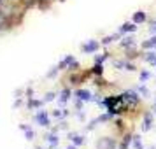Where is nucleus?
Wrapping results in <instances>:
<instances>
[{
    "instance_id": "12",
    "label": "nucleus",
    "mask_w": 156,
    "mask_h": 149,
    "mask_svg": "<svg viewBox=\"0 0 156 149\" xmlns=\"http://www.w3.org/2000/svg\"><path fill=\"white\" fill-rule=\"evenodd\" d=\"M76 97H77V100H81V102H90V100H93L91 93L88 91V90H77L76 91Z\"/></svg>"
},
{
    "instance_id": "30",
    "label": "nucleus",
    "mask_w": 156,
    "mask_h": 149,
    "mask_svg": "<svg viewBox=\"0 0 156 149\" xmlns=\"http://www.w3.org/2000/svg\"><path fill=\"white\" fill-rule=\"evenodd\" d=\"M2 23H4V20H2V16H0V25H2Z\"/></svg>"
},
{
    "instance_id": "25",
    "label": "nucleus",
    "mask_w": 156,
    "mask_h": 149,
    "mask_svg": "<svg viewBox=\"0 0 156 149\" xmlns=\"http://www.w3.org/2000/svg\"><path fill=\"white\" fill-rule=\"evenodd\" d=\"M125 65H126V60L123 58V60H114V67L118 69V70H125Z\"/></svg>"
},
{
    "instance_id": "1",
    "label": "nucleus",
    "mask_w": 156,
    "mask_h": 149,
    "mask_svg": "<svg viewBox=\"0 0 156 149\" xmlns=\"http://www.w3.org/2000/svg\"><path fill=\"white\" fill-rule=\"evenodd\" d=\"M121 95H123L125 102H126L128 105H130V109H137V107L140 105L142 97L139 95V91H137V90H125V91L121 93Z\"/></svg>"
},
{
    "instance_id": "31",
    "label": "nucleus",
    "mask_w": 156,
    "mask_h": 149,
    "mask_svg": "<svg viewBox=\"0 0 156 149\" xmlns=\"http://www.w3.org/2000/svg\"><path fill=\"white\" fill-rule=\"evenodd\" d=\"M149 149H156V146H151V147H149Z\"/></svg>"
},
{
    "instance_id": "24",
    "label": "nucleus",
    "mask_w": 156,
    "mask_h": 149,
    "mask_svg": "<svg viewBox=\"0 0 156 149\" xmlns=\"http://www.w3.org/2000/svg\"><path fill=\"white\" fill-rule=\"evenodd\" d=\"M109 58H111V53H104V55H100V56H95V63H104Z\"/></svg>"
},
{
    "instance_id": "35",
    "label": "nucleus",
    "mask_w": 156,
    "mask_h": 149,
    "mask_svg": "<svg viewBox=\"0 0 156 149\" xmlns=\"http://www.w3.org/2000/svg\"><path fill=\"white\" fill-rule=\"evenodd\" d=\"M53 149H56V147H53Z\"/></svg>"
},
{
    "instance_id": "29",
    "label": "nucleus",
    "mask_w": 156,
    "mask_h": 149,
    "mask_svg": "<svg viewBox=\"0 0 156 149\" xmlns=\"http://www.w3.org/2000/svg\"><path fill=\"white\" fill-rule=\"evenodd\" d=\"M67 149H77V147H76V146H74V144H72V146H69V147H67Z\"/></svg>"
},
{
    "instance_id": "17",
    "label": "nucleus",
    "mask_w": 156,
    "mask_h": 149,
    "mask_svg": "<svg viewBox=\"0 0 156 149\" xmlns=\"http://www.w3.org/2000/svg\"><path fill=\"white\" fill-rule=\"evenodd\" d=\"M149 79H151V72L146 70V69H142L139 72V83H147Z\"/></svg>"
},
{
    "instance_id": "22",
    "label": "nucleus",
    "mask_w": 156,
    "mask_h": 149,
    "mask_svg": "<svg viewBox=\"0 0 156 149\" xmlns=\"http://www.w3.org/2000/svg\"><path fill=\"white\" fill-rule=\"evenodd\" d=\"M46 139H48V142L51 144V147H56V146H58V137L55 133H49Z\"/></svg>"
},
{
    "instance_id": "4",
    "label": "nucleus",
    "mask_w": 156,
    "mask_h": 149,
    "mask_svg": "<svg viewBox=\"0 0 156 149\" xmlns=\"http://www.w3.org/2000/svg\"><path fill=\"white\" fill-rule=\"evenodd\" d=\"M119 48H123V49H132V48H137V41H135V37L130 35V34L123 35L119 39Z\"/></svg>"
},
{
    "instance_id": "2",
    "label": "nucleus",
    "mask_w": 156,
    "mask_h": 149,
    "mask_svg": "<svg viewBox=\"0 0 156 149\" xmlns=\"http://www.w3.org/2000/svg\"><path fill=\"white\" fill-rule=\"evenodd\" d=\"M154 125V112L151 111H146L144 116H142V121H140V130L142 132H149Z\"/></svg>"
},
{
    "instance_id": "19",
    "label": "nucleus",
    "mask_w": 156,
    "mask_h": 149,
    "mask_svg": "<svg viewBox=\"0 0 156 149\" xmlns=\"http://www.w3.org/2000/svg\"><path fill=\"white\" fill-rule=\"evenodd\" d=\"M72 62H74V56H70V55H69V56H65L63 60L60 62V65H58V69H65V67L69 69V67H70V63H72Z\"/></svg>"
},
{
    "instance_id": "28",
    "label": "nucleus",
    "mask_w": 156,
    "mask_h": 149,
    "mask_svg": "<svg viewBox=\"0 0 156 149\" xmlns=\"http://www.w3.org/2000/svg\"><path fill=\"white\" fill-rule=\"evenodd\" d=\"M55 97H56L55 93H48V95H46V98H44V102H51V100H55Z\"/></svg>"
},
{
    "instance_id": "8",
    "label": "nucleus",
    "mask_w": 156,
    "mask_h": 149,
    "mask_svg": "<svg viewBox=\"0 0 156 149\" xmlns=\"http://www.w3.org/2000/svg\"><path fill=\"white\" fill-rule=\"evenodd\" d=\"M35 121L41 125V126H49V116L46 111H39L35 116Z\"/></svg>"
},
{
    "instance_id": "27",
    "label": "nucleus",
    "mask_w": 156,
    "mask_h": 149,
    "mask_svg": "<svg viewBox=\"0 0 156 149\" xmlns=\"http://www.w3.org/2000/svg\"><path fill=\"white\" fill-rule=\"evenodd\" d=\"M149 34L151 35H156V20L149 21Z\"/></svg>"
},
{
    "instance_id": "26",
    "label": "nucleus",
    "mask_w": 156,
    "mask_h": 149,
    "mask_svg": "<svg viewBox=\"0 0 156 149\" xmlns=\"http://www.w3.org/2000/svg\"><path fill=\"white\" fill-rule=\"evenodd\" d=\"M69 98H70V90H63V91H62V97H60V102L65 104Z\"/></svg>"
},
{
    "instance_id": "11",
    "label": "nucleus",
    "mask_w": 156,
    "mask_h": 149,
    "mask_svg": "<svg viewBox=\"0 0 156 149\" xmlns=\"http://www.w3.org/2000/svg\"><path fill=\"white\" fill-rule=\"evenodd\" d=\"M132 21L137 23V25L146 23V21H147V14H146V11H137V12H133V16H132Z\"/></svg>"
},
{
    "instance_id": "10",
    "label": "nucleus",
    "mask_w": 156,
    "mask_h": 149,
    "mask_svg": "<svg viewBox=\"0 0 156 149\" xmlns=\"http://www.w3.org/2000/svg\"><path fill=\"white\" fill-rule=\"evenodd\" d=\"M140 49L149 51V49H156V35H151L147 41L140 42Z\"/></svg>"
},
{
    "instance_id": "32",
    "label": "nucleus",
    "mask_w": 156,
    "mask_h": 149,
    "mask_svg": "<svg viewBox=\"0 0 156 149\" xmlns=\"http://www.w3.org/2000/svg\"><path fill=\"white\" fill-rule=\"evenodd\" d=\"M153 107H156V97H154V105H153Z\"/></svg>"
},
{
    "instance_id": "36",
    "label": "nucleus",
    "mask_w": 156,
    "mask_h": 149,
    "mask_svg": "<svg viewBox=\"0 0 156 149\" xmlns=\"http://www.w3.org/2000/svg\"><path fill=\"white\" fill-rule=\"evenodd\" d=\"M114 149H116V147H114Z\"/></svg>"
},
{
    "instance_id": "6",
    "label": "nucleus",
    "mask_w": 156,
    "mask_h": 149,
    "mask_svg": "<svg viewBox=\"0 0 156 149\" xmlns=\"http://www.w3.org/2000/svg\"><path fill=\"white\" fill-rule=\"evenodd\" d=\"M137 28H139V25H137V23L125 21L119 28H118V32H119V34H123V35H126V34H135V32H137Z\"/></svg>"
},
{
    "instance_id": "34",
    "label": "nucleus",
    "mask_w": 156,
    "mask_h": 149,
    "mask_svg": "<svg viewBox=\"0 0 156 149\" xmlns=\"http://www.w3.org/2000/svg\"><path fill=\"white\" fill-rule=\"evenodd\" d=\"M0 4H2V0H0Z\"/></svg>"
},
{
    "instance_id": "18",
    "label": "nucleus",
    "mask_w": 156,
    "mask_h": 149,
    "mask_svg": "<svg viewBox=\"0 0 156 149\" xmlns=\"http://www.w3.org/2000/svg\"><path fill=\"white\" fill-rule=\"evenodd\" d=\"M70 139H72V142H74V146H83L86 142L84 137H83V135H77V133H72Z\"/></svg>"
},
{
    "instance_id": "15",
    "label": "nucleus",
    "mask_w": 156,
    "mask_h": 149,
    "mask_svg": "<svg viewBox=\"0 0 156 149\" xmlns=\"http://www.w3.org/2000/svg\"><path fill=\"white\" fill-rule=\"evenodd\" d=\"M135 90L139 91V95H140L142 98H149V97H151V91L147 90V86H146V83H139V86H137Z\"/></svg>"
},
{
    "instance_id": "9",
    "label": "nucleus",
    "mask_w": 156,
    "mask_h": 149,
    "mask_svg": "<svg viewBox=\"0 0 156 149\" xmlns=\"http://www.w3.org/2000/svg\"><path fill=\"white\" fill-rule=\"evenodd\" d=\"M142 53L137 48H132V49H125V60H130V62H133L137 58H140Z\"/></svg>"
},
{
    "instance_id": "5",
    "label": "nucleus",
    "mask_w": 156,
    "mask_h": 149,
    "mask_svg": "<svg viewBox=\"0 0 156 149\" xmlns=\"http://www.w3.org/2000/svg\"><path fill=\"white\" fill-rule=\"evenodd\" d=\"M116 139H112V137H102V139H98V142H97V149H114L116 147Z\"/></svg>"
},
{
    "instance_id": "13",
    "label": "nucleus",
    "mask_w": 156,
    "mask_h": 149,
    "mask_svg": "<svg viewBox=\"0 0 156 149\" xmlns=\"http://www.w3.org/2000/svg\"><path fill=\"white\" fill-rule=\"evenodd\" d=\"M121 37H123V34H112V35H107V37H104L102 39V46H109V44H112V42H116V41H119Z\"/></svg>"
},
{
    "instance_id": "20",
    "label": "nucleus",
    "mask_w": 156,
    "mask_h": 149,
    "mask_svg": "<svg viewBox=\"0 0 156 149\" xmlns=\"http://www.w3.org/2000/svg\"><path fill=\"white\" fill-rule=\"evenodd\" d=\"M91 74H95V76H104V63H95L93 65Z\"/></svg>"
},
{
    "instance_id": "3",
    "label": "nucleus",
    "mask_w": 156,
    "mask_h": 149,
    "mask_svg": "<svg viewBox=\"0 0 156 149\" xmlns=\"http://www.w3.org/2000/svg\"><path fill=\"white\" fill-rule=\"evenodd\" d=\"M100 46H102V42H98V41H88V42L81 46V51L84 55H93V53H97L100 49Z\"/></svg>"
},
{
    "instance_id": "33",
    "label": "nucleus",
    "mask_w": 156,
    "mask_h": 149,
    "mask_svg": "<svg viewBox=\"0 0 156 149\" xmlns=\"http://www.w3.org/2000/svg\"><path fill=\"white\" fill-rule=\"evenodd\" d=\"M153 109H154V114H156V107H153Z\"/></svg>"
},
{
    "instance_id": "16",
    "label": "nucleus",
    "mask_w": 156,
    "mask_h": 149,
    "mask_svg": "<svg viewBox=\"0 0 156 149\" xmlns=\"http://www.w3.org/2000/svg\"><path fill=\"white\" fill-rule=\"evenodd\" d=\"M132 146H133V149H146V147H144V144H142V137L139 133H133Z\"/></svg>"
},
{
    "instance_id": "7",
    "label": "nucleus",
    "mask_w": 156,
    "mask_h": 149,
    "mask_svg": "<svg viewBox=\"0 0 156 149\" xmlns=\"http://www.w3.org/2000/svg\"><path fill=\"white\" fill-rule=\"evenodd\" d=\"M142 60L147 62L149 65H153L156 69V49H149V51H146V53H142Z\"/></svg>"
},
{
    "instance_id": "21",
    "label": "nucleus",
    "mask_w": 156,
    "mask_h": 149,
    "mask_svg": "<svg viewBox=\"0 0 156 149\" xmlns=\"http://www.w3.org/2000/svg\"><path fill=\"white\" fill-rule=\"evenodd\" d=\"M21 130L25 132V135H27V139H28V140H32V139H34V130H32L30 126H27V125H21Z\"/></svg>"
},
{
    "instance_id": "14",
    "label": "nucleus",
    "mask_w": 156,
    "mask_h": 149,
    "mask_svg": "<svg viewBox=\"0 0 156 149\" xmlns=\"http://www.w3.org/2000/svg\"><path fill=\"white\" fill-rule=\"evenodd\" d=\"M132 140H133V133H125L123 135V140L119 144V149H130Z\"/></svg>"
},
{
    "instance_id": "23",
    "label": "nucleus",
    "mask_w": 156,
    "mask_h": 149,
    "mask_svg": "<svg viewBox=\"0 0 156 149\" xmlns=\"http://www.w3.org/2000/svg\"><path fill=\"white\" fill-rule=\"evenodd\" d=\"M125 70H128V72H137L139 70V67L133 63V62H130V60H126V65H125Z\"/></svg>"
}]
</instances>
